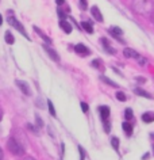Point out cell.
Returning a JSON list of instances; mask_svg holds the SVG:
<instances>
[{"label":"cell","instance_id":"24","mask_svg":"<svg viewBox=\"0 0 154 160\" xmlns=\"http://www.w3.org/2000/svg\"><path fill=\"white\" fill-rule=\"evenodd\" d=\"M137 60H138V62H139V65H146V58H143V57H141V56H138L137 57Z\"/></svg>","mask_w":154,"mask_h":160},{"label":"cell","instance_id":"35","mask_svg":"<svg viewBox=\"0 0 154 160\" xmlns=\"http://www.w3.org/2000/svg\"><path fill=\"white\" fill-rule=\"evenodd\" d=\"M150 17H152V22L154 23V11H153V12H152V15H150Z\"/></svg>","mask_w":154,"mask_h":160},{"label":"cell","instance_id":"34","mask_svg":"<svg viewBox=\"0 0 154 160\" xmlns=\"http://www.w3.org/2000/svg\"><path fill=\"white\" fill-rule=\"evenodd\" d=\"M138 82H141V83H145V82H146V79H143V78H138Z\"/></svg>","mask_w":154,"mask_h":160},{"label":"cell","instance_id":"33","mask_svg":"<svg viewBox=\"0 0 154 160\" xmlns=\"http://www.w3.org/2000/svg\"><path fill=\"white\" fill-rule=\"evenodd\" d=\"M56 2H57V4H64V2H65V0H56Z\"/></svg>","mask_w":154,"mask_h":160},{"label":"cell","instance_id":"12","mask_svg":"<svg viewBox=\"0 0 154 160\" xmlns=\"http://www.w3.org/2000/svg\"><path fill=\"white\" fill-rule=\"evenodd\" d=\"M142 121L146 122V123H150V122H153L154 121V113H145V114H142Z\"/></svg>","mask_w":154,"mask_h":160},{"label":"cell","instance_id":"17","mask_svg":"<svg viewBox=\"0 0 154 160\" xmlns=\"http://www.w3.org/2000/svg\"><path fill=\"white\" fill-rule=\"evenodd\" d=\"M101 42H103V45H104V46H105V49H107V50H108V53H112V54H114V53H115V50H114V49H112V48H111V46H110V45H108V42H107V39H105V38H101Z\"/></svg>","mask_w":154,"mask_h":160},{"label":"cell","instance_id":"26","mask_svg":"<svg viewBox=\"0 0 154 160\" xmlns=\"http://www.w3.org/2000/svg\"><path fill=\"white\" fill-rule=\"evenodd\" d=\"M81 109L84 113H86V111H88V105H86L85 102H81Z\"/></svg>","mask_w":154,"mask_h":160},{"label":"cell","instance_id":"5","mask_svg":"<svg viewBox=\"0 0 154 160\" xmlns=\"http://www.w3.org/2000/svg\"><path fill=\"white\" fill-rule=\"evenodd\" d=\"M99 113H100V117L103 121H107L110 117V109L107 106H100L99 107Z\"/></svg>","mask_w":154,"mask_h":160},{"label":"cell","instance_id":"29","mask_svg":"<svg viewBox=\"0 0 154 160\" xmlns=\"http://www.w3.org/2000/svg\"><path fill=\"white\" fill-rule=\"evenodd\" d=\"M81 2V7H82V10H85L86 8V0H80Z\"/></svg>","mask_w":154,"mask_h":160},{"label":"cell","instance_id":"13","mask_svg":"<svg viewBox=\"0 0 154 160\" xmlns=\"http://www.w3.org/2000/svg\"><path fill=\"white\" fill-rule=\"evenodd\" d=\"M110 33H111L112 35H115V37H120L122 34H123V30L120 29V27H116V26H114V27H110Z\"/></svg>","mask_w":154,"mask_h":160},{"label":"cell","instance_id":"9","mask_svg":"<svg viewBox=\"0 0 154 160\" xmlns=\"http://www.w3.org/2000/svg\"><path fill=\"white\" fill-rule=\"evenodd\" d=\"M74 49H76L77 53H81V54H89V53H91V50H89L86 46L82 45V43H78V45H76V48H74Z\"/></svg>","mask_w":154,"mask_h":160},{"label":"cell","instance_id":"1","mask_svg":"<svg viewBox=\"0 0 154 160\" xmlns=\"http://www.w3.org/2000/svg\"><path fill=\"white\" fill-rule=\"evenodd\" d=\"M133 10L139 15H152L154 3L152 0H133Z\"/></svg>","mask_w":154,"mask_h":160},{"label":"cell","instance_id":"22","mask_svg":"<svg viewBox=\"0 0 154 160\" xmlns=\"http://www.w3.org/2000/svg\"><path fill=\"white\" fill-rule=\"evenodd\" d=\"M47 106H49L50 114L53 115V117H56V110H54V106H53V103H51V101H47Z\"/></svg>","mask_w":154,"mask_h":160},{"label":"cell","instance_id":"27","mask_svg":"<svg viewBox=\"0 0 154 160\" xmlns=\"http://www.w3.org/2000/svg\"><path fill=\"white\" fill-rule=\"evenodd\" d=\"M100 60H93V62H92V65L93 67H96V68H99V67H100Z\"/></svg>","mask_w":154,"mask_h":160},{"label":"cell","instance_id":"20","mask_svg":"<svg viewBox=\"0 0 154 160\" xmlns=\"http://www.w3.org/2000/svg\"><path fill=\"white\" fill-rule=\"evenodd\" d=\"M133 110L131 109H126V111H124V117H126V119L127 121H130V119H133Z\"/></svg>","mask_w":154,"mask_h":160},{"label":"cell","instance_id":"18","mask_svg":"<svg viewBox=\"0 0 154 160\" xmlns=\"http://www.w3.org/2000/svg\"><path fill=\"white\" fill-rule=\"evenodd\" d=\"M100 79H101L104 83H107L108 86H111V87H118V84H116L115 82H112V80H110V79H107V78H104V76H101Z\"/></svg>","mask_w":154,"mask_h":160},{"label":"cell","instance_id":"4","mask_svg":"<svg viewBox=\"0 0 154 160\" xmlns=\"http://www.w3.org/2000/svg\"><path fill=\"white\" fill-rule=\"evenodd\" d=\"M16 86L21 88V91L25 95H30L31 94V91H30V88H29V84H27L26 82H23V80H16Z\"/></svg>","mask_w":154,"mask_h":160},{"label":"cell","instance_id":"25","mask_svg":"<svg viewBox=\"0 0 154 160\" xmlns=\"http://www.w3.org/2000/svg\"><path fill=\"white\" fill-rule=\"evenodd\" d=\"M35 119H37V123H38V126H39V128H42V126H43V122H42V119L39 118V115H35Z\"/></svg>","mask_w":154,"mask_h":160},{"label":"cell","instance_id":"30","mask_svg":"<svg viewBox=\"0 0 154 160\" xmlns=\"http://www.w3.org/2000/svg\"><path fill=\"white\" fill-rule=\"evenodd\" d=\"M58 15H60V17H61V19H62V21H64V19H65V14L62 12L61 10H58Z\"/></svg>","mask_w":154,"mask_h":160},{"label":"cell","instance_id":"16","mask_svg":"<svg viewBox=\"0 0 154 160\" xmlns=\"http://www.w3.org/2000/svg\"><path fill=\"white\" fill-rule=\"evenodd\" d=\"M4 38H6V41L7 43H10V45H12V43L15 42V38H14V35L10 33V31H7V33L4 34Z\"/></svg>","mask_w":154,"mask_h":160},{"label":"cell","instance_id":"3","mask_svg":"<svg viewBox=\"0 0 154 160\" xmlns=\"http://www.w3.org/2000/svg\"><path fill=\"white\" fill-rule=\"evenodd\" d=\"M8 23H10L11 26H14L15 29H16V30H18L21 34L25 35V37H26L27 39H30V38H29V35H27V33H26V30H25V27H23V26H22L21 23H19V22H18V21H16V19H15L14 17H10V18H8Z\"/></svg>","mask_w":154,"mask_h":160},{"label":"cell","instance_id":"8","mask_svg":"<svg viewBox=\"0 0 154 160\" xmlns=\"http://www.w3.org/2000/svg\"><path fill=\"white\" fill-rule=\"evenodd\" d=\"M45 50H46V53L54 60V61H60V56L57 54V52H56V50H53L51 48H46V46H45Z\"/></svg>","mask_w":154,"mask_h":160},{"label":"cell","instance_id":"14","mask_svg":"<svg viewBox=\"0 0 154 160\" xmlns=\"http://www.w3.org/2000/svg\"><path fill=\"white\" fill-rule=\"evenodd\" d=\"M134 92H135L137 95H139V97H143V98H147V99H152L153 98L149 92H146V91L142 90V88H135V90H134Z\"/></svg>","mask_w":154,"mask_h":160},{"label":"cell","instance_id":"2","mask_svg":"<svg viewBox=\"0 0 154 160\" xmlns=\"http://www.w3.org/2000/svg\"><path fill=\"white\" fill-rule=\"evenodd\" d=\"M7 148L10 149V152L15 156H23L25 155V148H23V145H21V144L18 142L16 138H10L8 141H7Z\"/></svg>","mask_w":154,"mask_h":160},{"label":"cell","instance_id":"19","mask_svg":"<svg viewBox=\"0 0 154 160\" xmlns=\"http://www.w3.org/2000/svg\"><path fill=\"white\" fill-rule=\"evenodd\" d=\"M34 30H35V31H37V33H38L39 35H41V37H42L43 39H45V41H46L47 43H50V42H51V41H50V38H49V37H46V35H45V34H43V33H42V31H41V30H39V29H38V27H34Z\"/></svg>","mask_w":154,"mask_h":160},{"label":"cell","instance_id":"23","mask_svg":"<svg viewBox=\"0 0 154 160\" xmlns=\"http://www.w3.org/2000/svg\"><path fill=\"white\" fill-rule=\"evenodd\" d=\"M116 99L118 101H120V102H124L126 101V95L122 92V91H119V92H116Z\"/></svg>","mask_w":154,"mask_h":160},{"label":"cell","instance_id":"11","mask_svg":"<svg viewBox=\"0 0 154 160\" xmlns=\"http://www.w3.org/2000/svg\"><path fill=\"white\" fill-rule=\"evenodd\" d=\"M122 128H123L124 133L127 134V136H131V134H133V125H131V123H130L128 121L123 122V125H122Z\"/></svg>","mask_w":154,"mask_h":160},{"label":"cell","instance_id":"32","mask_svg":"<svg viewBox=\"0 0 154 160\" xmlns=\"http://www.w3.org/2000/svg\"><path fill=\"white\" fill-rule=\"evenodd\" d=\"M3 159H4V152H3L2 147H0V160H3Z\"/></svg>","mask_w":154,"mask_h":160},{"label":"cell","instance_id":"15","mask_svg":"<svg viewBox=\"0 0 154 160\" xmlns=\"http://www.w3.org/2000/svg\"><path fill=\"white\" fill-rule=\"evenodd\" d=\"M81 27L86 31V33H89V34L93 33V27H92V25H91V23H88V22H82V23H81Z\"/></svg>","mask_w":154,"mask_h":160},{"label":"cell","instance_id":"37","mask_svg":"<svg viewBox=\"0 0 154 160\" xmlns=\"http://www.w3.org/2000/svg\"><path fill=\"white\" fill-rule=\"evenodd\" d=\"M25 160H35V159H34V158H30V156H29V158H26Z\"/></svg>","mask_w":154,"mask_h":160},{"label":"cell","instance_id":"10","mask_svg":"<svg viewBox=\"0 0 154 160\" xmlns=\"http://www.w3.org/2000/svg\"><path fill=\"white\" fill-rule=\"evenodd\" d=\"M60 27L65 31V33H68V34L70 33V31H72V25H70L68 21H61V22H60Z\"/></svg>","mask_w":154,"mask_h":160},{"label":"cell","instance_id":"6","mask_svg":"<svg viewBox=\"0 0 154 160\" xmlns=\"http://www.w3.org/2000/svg\"><path fill=\"white\" fill-rule=\"evenodd\" d=\"M91 14L93 15V18L96 19L97 22H103V15H101V12L99 11V8H97L96 6H93L92 8H91Z\"/></svg>","mask_w":154,"mask_h":160},{"label":"cell","instance_id":"7","mask_svg":"<svg viewBox=\"0 0 154 160\" xmlns=\"http://www.w3.org/2000/svg\"><path fill=\"white\" fill-rule=\"evenodd\" d=\"M123 54H124V57H127V58H137L138 56H139L135 50L130 49V48H126V49L123 50Z\"/></svg>","mask_w":154,"mask_h":160},{"label":"cell","instance_id":"21","mask_svg":"<svg viewBox=\"0 0 154 160\" xmlns=\"http://www.w3.org/2000/svg\"><path fill=\"white\" fill-rule=\"evenodd\" d=\"M111 144H112L114 149H118V148H119V138H118V137H112L111 138Z\"/></svg>","mask_w":154,"mask_h":160},{"label":"cell","instance_id":"38","mask_svg":"<svg viewBox=\"0 0 154 160\" xmlns=\"http://www.w3.org/2000/svg\"><path fill=\"white\" fill-rule=\"evenodd\" d=\"M2 117H3V113H2V111H0V119H2Z\"/></svg>","mask_w":154,"mask_h":160},{"label":"cell","instance_id":"28","mask_svg":"<svg viewBox=\"0 0 154 160\" xmlns=\"http://www.w3.org/2000/svg\"><path fill=\"white\" fill-rule=\"evenodd\" d=\"M110 126H111V125H110L108 119H107V121H104V128H105V132H110Z\"/></svg>","mask_w":154,"mask_h":160},{"label":"cell","instance_id":"36","mask_svg":"<svg viewBox=\"0 0 154 160\" xmlns=\"http://www.w3.org/2000/svg\"><path fill=\"white\" fill-rule=\"evenodd\" d=\"M2 22H3V17H2V14H0V26H2Z\"/></svg>","mask_w":154,"mask_h":160},{"label":"cell","instance_id":"31","mask_svg":"<svg viewBox=\"0 0 154 160\" xmlns=\"http://www.w3.org/2000/svg\"><path fill=\"white\" fill-rule=\"evenodd\" d=\"M78 151H80V155H81V160H84V151H82V148L78 147Z\"/></svg>","mask_w":154,"mask_h":160}]
</instances>
